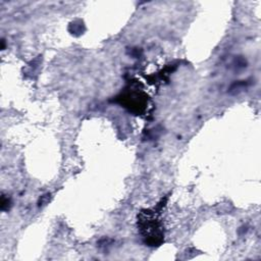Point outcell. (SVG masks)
I'll use <instances>...</instances> for the list:
<instances>
[{"instance_id": "7a4b0ae2", "label": "cell", "mask_w": 261, "mask_h": 261, "mask_svg": "<svg viewBox=\"0 0 261 261\" xmlns=\"http://www.w3.org/2000/svg\"><path fill=\"white\" fill-rule=\"evenodd\" d=\"M145 97H141L140 94L138 93H126L123 95V100L125 101L124 103V107L128 108L129 110L132 111H137V112H140L141 108L144 107V104H145V100H144Z\"/></svg>"}, {"instance_id": "6da1fadb", "label": "cell", "mask_w": 261, "mask_h": 261, "mask_svg": "<svg viewBox=\"0 0 261 261\" xmlns=\"http://www.w3.org/2000/svg\"><path fill=\"white\" fill-rule=\"evenodd\" d=\"M140 232L148 246H159L164 238L163 225L159 220L156 211L144 210L138 216Z\"/></svg>"}]
</instances>
